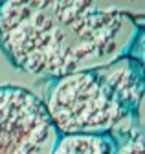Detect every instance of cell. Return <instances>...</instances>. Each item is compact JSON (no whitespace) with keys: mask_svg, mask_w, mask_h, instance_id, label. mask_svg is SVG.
<instances>
[{"mask_svg":"<svg viewBox=\"0 0 145 154\" xmlns=\"http://www.w3.org/2000/svg\"><path fill=\"white\" fill-rule=\"evenodd\" d=\"M123 2L131 0H2L0 48L31 75L57 79L101 68L138 38Z\"/></svg>","mask_w":145,"mask_h":154,"instance_id":"cell-1","label":"cell"},{"mask_svg":"<svg viewBox=\"0 0 145 154\" xmlns=\"http://www.w3.org/2000/svg\"><path fill=\"white\" fill-rule=\"evenodd\" d=\"M42 103L59 136H101L132 118L94 70L57 77Z\"/></svg>","mask_w":145,"mask_h":154,"instance_id":"cell-2","label":"cell"},{"mask_svg":"<svg viewBox=\"0 0 145 154\" xmlns=\"http://www.w3.org/2000/svg\"><path fill=\"white\" fill-rule=\"evenodd\" d=\"M59 132L44 103L24 88H0V154H51Z\"/></svg>","mask_w":145,"mask_h":154,"instance_id":"cell-3","label":"cell"},{"mask_svg":"<svg viewBox=\"0 0 145 154\" xmlns=\"http://www.w3.org/2000/svg\"><path fill=\"white\" fill-rule=\"evenodd\" d=\"M97 77L106 85L118 101L132 116L138 114L143 97V72L141 63L131 55H121L116 61L94 70Z\"/></svg>","mask_w":145,"mask_h":154,"instance_id":"cell-4","label":"cell"},{"mask_svg":"<svg viewBox=\"0 0 145 154\" xmlns=\"http://www.w3.org/2000/svg\"><path fill=\"white\" fill-rule=\"evenodd\" d=\"M116 143L108 134H70L59 136L51 154H114Z\"/></svg>","mask_w":145,"mask_h":154,"instance_id":"cell-5","label":"cell"},{"mask_svg":"<svg viewBox=\"0 0 145 154\" xmlns=\"http://www.w3.org/2000/svg\"><path fill=\"white\" fill-rule=\"evenodd\" d=\"M114 143H116L114 154H145L143 136L140 128H131L127 132H121L118 140L114 138Z\"/></svg>","mask_w":145,"mask_h":154,"instance_id":"cell-6","label":"cell"}]
</instances>
